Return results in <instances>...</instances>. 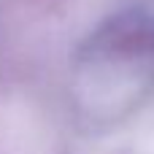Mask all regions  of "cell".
<instances>
[{
  "instance_id": "6da1fadb",
  "label": "cell",
  "mask_w": 154,
  "mask_h": 154,
  "mask_svg": "<svg viewBox=\"0 0 154 154\" xmlns=\"http://www.w3.org/2000/svg\"><path fill=\"white\" fill-rule=\"evenodd\" d=\"M95 87L114 97L116 114H130L154 95V8L111 16L84 49Z\"/></svg>"
}]
</instances>
